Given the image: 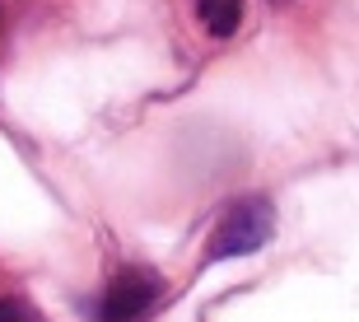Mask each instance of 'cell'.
I'll return each instance as SVG.
<instances>
[{"mask_svg":"<svg viewBox=\"0 0 359 322\" xmlns=\"http://www.w3.org/2000/svg\"><path fill=\"white\" fill-rule=\"evenodd\" d=\"M271 234H276V210H271L266 196H248L233 210L215 224L210 239V262H224V257H248L257 248H266Z\"/></svg>","mask_w":359,"mask_h":322,"instance_id":"6da1fadb","label":"cell"},{"mask_svg":"<svg viewBox=\"0 0 359 322\" xmlns=\"http://www.w3.org/2000/svg\"><path fill=\"white\" fill-rule=\"evenodd\" d=\"M163 285L154 271H140V267H126L112 276L103 304H98V322H145L159 304Z\"/></svg>","mask_w":359,"mask_h":322,"instance_id":"7a4b0ae2","label":"cell"},{"mask_svg":"<svg viewBox=\"0 0 359 322\" xmlns=\"http://www.w3.org/2000/svg\"><path fill=\"white\" fill-rule=\"evenodd\" d=\"M196 14L210 38H233L243 24V0H196Z\"/></svg>","mask_w":359,"mask_h":322,"instance_id":"3957f363","label":"cell"},{"mask_svg":"<svg viewBox=\"0 0 359 322\" xmlns=\"http://www.w3.org/2000/svg\"><path fill=\"white\" fill-rule=\"evenodd\" d=\"M0 322H28L24 299H0Z\"/></svg>","mask_w":359,"mask_h":322,"instance_id":"277c9868","label":"cell"}]
</instances>
